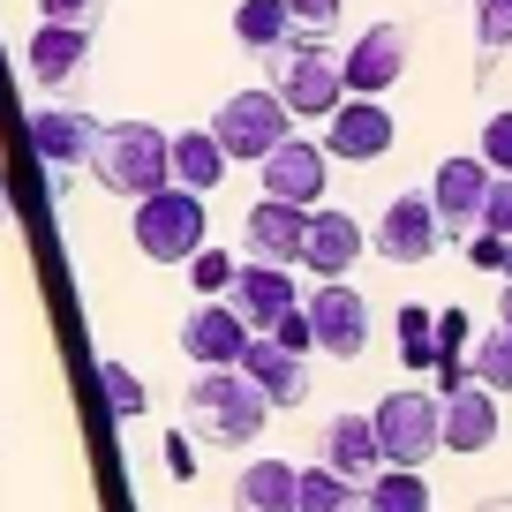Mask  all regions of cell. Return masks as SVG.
<instances>
[{
    "label": "cell",
    "mask_w": 512,
    "mask_h": 512,
    "mask_svg": "<svg viewBox=\"0 0 512 512\" xmlns=\"http://www.w3.org/2000/svg\"><path fill=\"white\" fill-rule=\"evenodd\" d=\"M91 181L106 196H151V189H166V128H151V121H98V144H91Z\"/></svg>",
    "instance_id": "obj_1"
},
{
    "label": "cell",
    "mask_w": 512,
    "mask_h": 512,
    "mask_svg": "<svg viewBox=\"0 0 512 512\" xmlns=\"http://www.w3.org/2000/svg\"><path fill=\"white\" fill-rule=\"evenodd\" d=\"M189 430L204 437V445H256L264 437V422H272V407H264V392H256L241 369H204V377L189 384Z\"/></svg>",
    "instance_id": "obj_2"
},
{
    "label": "cell",
    "mask_w": 512,
    "mask_h": 512,
    "mask_svg": "<svg viewBox=\"0 0 512 512\" xmlns=\"http://www.w3.org/2000/svg\"><path fill=\"white\" fill-rule=\"evenodd\" d=\"M211 241V219H204V196L196 189H151L136 196V249L151 256V264H189L196 249Z\"/></svg>",
    "instance_id": "obj_3"
},
{
    "label": "cell",
    "mask_w": 512,
    "mask_h": 512,
    "mask_svg": "<svg viewBox=\"0 0 512 512\" xmlns=\"http://www.w3.org/2000/svg\"><path fill=\"white\" fill-rule=\"evenodd\" d=\"M264 68H272V91H279V106L294 113V121H324V113L339 106V61L324 53V38H302L294 31L279 53H264Z\"/></svg>",
    "instance_id": "obj_4"
},
{
    "label": "cell",
    "mask_w": 512,
    "mask_h": 512,
    "mask_svg": "<svg viewBox=\"0 0 512 512\" xmlns=\"http://www.w3.org/2000/svg\"><path fill=\"white\" fill-rule=\"evenodd\" d=\"M369 437H377L384 467H430L445 452V437H437V392H384L369 407Z\"/></svg>",
    "instance_id": "obj_5"
},
{
    "label": "cell",
    "mask_w": 512,
    "mask_h": 512,
    "mask_svg": "<svg viewBox=\"0 0 512 512\" xmlns=\"http://www.w3.org/2000/svg\"><path fill=\"white\" fill-rule=\"evenodd\" d=\"M279 136H294V113L279 106V91H234L219 113H211V144H219L226 159H249L256 166Z\"/></svg>",
    "instance_id": "obj_6"
},
{
    "label": "cell",
    "mask_w": 512,
    "mask_h": 512,
    "mask_svg": "<svg viewBox=\"0 0 512 512\" xmlns=\"http://www.w3.org/2000/svg\"><path fill=\"white\" fill-rule=\"evenodd\" d=\"M302 317H309V339H317L332 362H354L369 347V302L347 287V279H317L302 294Z\"/></svg>",
    "instance_id": "obj_7"
},
{
    "label": "cell",
    "mask_w": 512,
    "mask_h": 512,
    "mask_svg": "<svg viewBox=\"0 0 512 512\" xmlns=\"http://www.w3.org/2000/svg\"><path fill=\"white\" fill-rule=\"evenodd\" d=\"M392 144H400V121H392L384 98H339V106L324 113V159H339V166L384 159Z\"/></svg>",
    "instance_id": "obj_8"
},
{
    "label": "cell",
    "mask_w": 512,
    "mask_h": 512,
    "mask_svg": "<svg viewBox=\"0 0 512 512\" xmlns=\"http://www.w3.org/2000/svg\"><path fill=\"white\" fill-rule=\"evenodd\" d=\"M407 76V23H369L347 53H339V91L347 98H384Z\"/></svg>",
    "instance_id": "obj_9"
},
{
    "label": "cell",
    "mask_w": 512,
    "mask_h": 512,
    "mask_svg": "<svg viewBox=\"0 0 512 512\" xmlns=\"http://www.w3.org/2000/svg\"><path fill=\"white\" fill-rule=\"evenodd\" d=\"M362 249H369V226L354 219V211H339V204H309L302 256H294V264H309L317 279H347L354 264H362Z\"/></svg>",
    "instance_id": "obj_10"
},
{
    "label": "cell",
    "mask_w": 512,
    "mask_h": 512,
    "mask_svg": "<svg viewBox=\"0 0 512 512\" xmlns=\"http://www.w3.org/2000/svg\"><path fill=\"white\" fill-rule=\"evenodd\" d=\"M369 249H377L384 264H430V256L445 249L430 196H392V204H384V219L369 226Z\"/></svg>",
    "instance_id": "obj_11"
},
{
    "label": "cell",
    "mask_w": 512,
    "mask_h": 512,
    "mask_svg": "<svg viewBox=\"0 0 512 512\" xmlns=\"http://www.w3.org/2000/svg\"><path fill=\"white\" fill-rule=\"evenodd\" d=\"M219 302L234 309V317L249 324V332H272V324L287 317V309L302 302V294H294V272H287V264H249V256H241Z\"/></svg>",
    "instance_id": "obj_12"
},
{
    "label": "cell",
    "mask_w": 512,
    "mask_h": 512,
    "mask_svg": "<svg viewBox=\"0 0 512 512\" xmlns=\"http://www.w3.org/2000/svg\"><path fill=\"white\" fill-rule=\"evenodd\" d=\"M422 196H430V211H437V234L460 241V234H475V219H482L490 166H482V159H437V174H430Z\"/></svg>",
    "instance_id": "obj_13"
},
{
    "label": "cell",
    "mask_w": 512,
    "mask_h": 512,
    "mask_svg": "<svg viewBox=\"0 0 512 512\" xmlns=\"http://www.w3.org/2000/svg\"><path fill=\"white\" fill-rule=\"evenodd\" d=\"M91 144H98V121L83 106H38L31 113V151L53 166V189H68V174L91 159Z\"/></svg>",
    "instance_id": "obj_14"
},
{
    "label": "cell",
    "mask_w": 512,
    "mask_h": 512,
    "mask_svg": "<svg viewBox=\"0 0 512 512\" xmlns=\"http://www.w3.org/2000/svg\"><path fill=\"white\" fill-rule=\"evenodd\" d=\"M256 174H264V196H279V204H324V144H302V136H279L264 159H256Z\"/></svg>",
    "instance_id": "obj_15"
},
{
    "label": "cell",
    "mask_w": 512,
    "mask_h": 512,
    "mask_svg": "<svg viewBox=\"0 0 512 512\" xmlns=\"http://www.w3.org/2000/svg\"><path fill=\"white\" fill-rule=\"evenodd\" d=\"M437 437H445V452H490L497 445V392H482L475 377L445 384L437 392Z\"/></svg>",
    "instance_id": "obj_16"
},
{
    "label": "cell",
    "mask_w": 512,
    "mask_h": 512,
    "mask_svg": "<svg viewBox=\"0 0 512 512\" xmlns=\"http://www.w3.org/2000/svg\"><path fill=\"white\" fill-rule=\"evenodd\" d=\"M241 377L256 384V392H264V407H302L309 400V354H287L279 347V339H264V332H249V347H241Z\"/></svg>",
    "instance_id": "obj_17"
},
{
    "label": "cell",
    "mask_w": 512,
    "mask_h": 512,
    "mask_svg": "<svg viewBox=\"0 0 512 512\" xmlns=\"http://www.w3.org/2000/svg\"><path fill=\"white\" fill-rule=\"evenodd\" d=\"M23 68H31L38 91H76L83 68H91V31H68V23H38L31 46H23Z\"/></svg>",
    "instance_id": "obj_18"
},
{
    "label": "cell",
    "mask_w": 512,
    "mask_h": 512,
    "mask_svg": "<svg viewBox=\"0 0 512 512\" xmlns=\"http://www.w3.org/2000/svg\"><path fill=\"white\" fill-rule=\"evenodd\" d=\"M241 347H249V324L226 302H196L189 317H181V354H189L196 369H234Z\"/></svg>",
    "instance_id": "obj_19"
},
{
    "label": "cell",
    "mask_w": 512,
    "mask_h": 512,
    "mask_svg": "<svg viewBox=\"0 0 512 512\" xmlns=\"http://www.w3.org/2000/svg\"><path fill=\"white\" fill-rule=\"evenodd\" d=\"M302 226H309L302 204L256 196L249 219H241V249H249V264H294V256H302Z\"/></svg>",
    "instance_id": "obj_20"
},
{
    "label": "cell",
    "mask_w": 512,
    "mask_h": 512,
    "mask_svg": "<svg viewBox=\"0 0 512 512\" xmlns=\"http://www.w3.org/2000/svg\"><path fill=\"white\" fill-rule=\"evenodd\" d=\"M317 452L324 460L317 467H332V475H347V482H369L377 475V437H369V415H332L324 422V437H317Z\"/></svg>",
    "instance_id": "obj_21"
},
{
    "label": "cell",
    "mask_w": 512,
    "mask_h": 512,
    "mask_svg": "<svg viewBox=\"0 0 512 512\" xmlns=\"http://www.w3.org/2000/svg\"><path fill=\"white\" fill-rule=\"evenodd\" d=\"M226 151L211 144V128H181V136H166V174H174V189H196V196H211L226 181Z\"/></svg>",
    "instance_id": "obj_22"
},
{
    "label": "cell",
    "mask_w": 512,
    "mask_h": 512,
    "mask_svg": "<svg viewBox=\"0 0 512 512\" xmlns=\"http://www.w3.org/2000/svg\"><path fill=\"white\" fill-rule=\"evenodd\" d=\"M234 512H294V467L287 460H249L234 475Z\"/></svg>",
    "instance_id": "obj_23"
},
{
    "label": "cell",
    "mask_w": 512,
    "mask_h": 512,
    "mask_svg": "<svg viewBox=\"0 0 512 512\" xmlns=\"http://www.w3.org/2000/svg\"><path fill=\"white\" fill-rule=\"evenodd\" d=\"M234 38H241V53H279L294 38V16H287V0H241L234 8Z\"/></svg>",
    "instance_id": "obj_24"
},
{
    "label": "cell",
    "mask_w": 512,
    "mask_h": 512,
    "mask_svg": "<svg viewBox=\"0 0 512 512\" xmlns=\"http://www.w3.org/2000/svg\"><path fill=\"white\" fill-rule=\"evenodd\" d=\"M362 512H430L422 467H377V475L362 482Z\"/></svg>",
    "instance_id": "obj_25"
},
{
    "label": "cell",
    "mask_w": 512,
    "mask_h": 512,
    "mask_svg": "<svg viewBox=\"0 0 512 512\" xmlns=\"http://www.w3.org/2000/svg\"><path fill=\"white\" fill-rule=\"evenodd\" d=\"M294 512H362V482L332 467H294Z\"/></svg>",
    "instance_id": "obj_26"
},
{
    "label": "cell",
    "mask_w": 512,
    "mask_h": 512,
    "mask_svg": "<svg viewBox=\"0 0 512 512\" xmlns=\"http://www.w3.org/2000/svg\"><path fill=\"white\" fill-rule=\"evenodd\" d=\"M460 369L482 384V392H512V324H490V332L460 354Z\"/></svg>",
    "instance_id": "obj_27"
},
{
    "label": "cell",
    "mask_w": 512,
    "mask_h": 512,
    "mask_svg": "<svg viewBox=\"0 0 512 512\" xmlns=\"http://www.w3.org/2000/svg\"><path fill=\"white\" fill-rule=\"evenodd\" d=\"M392 332H400V362L407 369H437V309L407 302L400 317H392Z\"/></svg>",
    "instance_id": "obj_28"
},
{
    "label": "cell",
    "mask_w": 512,
    "mask_h": 512,
    "mask_svg": "<svg viewBox=\"0 0 512 512\" xmlns=\"http://www.w3.org/2000/svg\"><path fill=\"white\" fill-rule=\"evenodd\" d=\"M98 392H106V407H113V415H121V422H136V415H144V407H151L144 377H136V369H128V362H98Z\"/></svg>",
    "instance_id": "obj_29"
},
{
    "label": "cell",
    "mask_w": 512,
    "mask_h": 512,
    "mask_svg": "<svg viewBox=\"0 0 512 512\" xmlns=\"http://www.w3.org/2000/svg\"><path fill=\"white\" fill-rule=\"evenodd\" d=\"M475 38H482V68L512 46V0H475Z\"/></svg>",
    "instance_id": "obj_30"
},
{
    "label": "cell",
    "mask_w": 512,
    "mask_h": 512,
    "mask_svg": "<svg viewBox=\"0 0 512 512\" xmlns=\"http://www.w3.org/2000/svg\"><path fill=\"white\" fill-rule=\"evenodd\" d=\"M226 279H234V256H226V249H211V241H204V249L189 256V287L204 294V302H219V294H226Z\"/></svg>",
    "instance_id": "obj_31"
},
{
    "label": "cell",
    "mask_w": 512,
    "mask_h": 512,
    "mask_svg": "<svg viewBox=\"0 0 512 512\" xmlns=\"http://www.w3.org/2000/svg\"><path fill=\"white\" fill-rule=\"evenodd\" d=\"M475 159L490 166V174H512V106L482 121V151H475Z\"/></svg>",
    "instance_id": "obj_32"
},
{
    "label": "cell",
    "mask_w": 512,
    "mask_h": 512,
    "mask_svg": "<svg viewBox=\"0 0 512 512\" xmlns=\"http://www.w3.org/2000/svg\"><path fill=\"white\" fill-rule=\"evenodd\" d=\"M106 0H38V23H68V31H98Z\"/></svg>",
    "instance_id": "obj_33"
},
{
    "label": "cell",
    "mask_w": 512,
    "mask_h": 512,
    "mask_svg": "<svg viewBox=\"0 0 512 512\" xmlns=\"http://www.w3.org/2000/svg\"><path fill=\"white\" fill-rule=\"evenodd\" d=\"M482 234H497V241H505L512 234V174H490V196H482Z\"/></svg>",
    "instance_id": "obj_34"
},
{
    "label": "cell",
    "mask_w": 512,
    "mask_h": 512,
    "mask_svg": "<svg viewBox=\"0 0 512 512\" xmlns=\"http://www.w3.org/2000/svg\"><path fill=\"white\" fill-rule=\"evenodd\" d=\"M287 16L302 38H332L339 31V0H287Z\"/></svg>",
    "instance_id": "obj_35"
},
{
    "label": "cell",
    "mask_w": 512,
    "mask_h": 512,
    "mask_svg": "<svg viewBox=\"0 0 512 512\" xmlns=\"http://www.w3.org/2000/svg\"><path fill=\"white\" fill-rule=\"evenodd\" d=\"M264 339H279L287 354H317V339H309V317H302V302H294V309H287V317H279Z\"/></svg>",
    "instance_id": "obj_36"
},
{
    "label": "cell",
    "mask_w": 512,
    "mask_h": 512,
    "mask_svg": "<svg viewBox=\"0 0 512 512\" xmlns=\"http://www.w3.org/2000/svg\"><path fill=\"white\" fill-rule=\"evenodd\" d=\"M497 256H505V241H497V234H467V264H482V272H497Z\"/></svg>",
    "instance_id": "obj_37"
},
{
    "label": "cell",
    "mask_w": 512,
    "mask_h": 512,
    "mask_svg": "<svg viewBox=\"0 0 512 512\" xmlns=\"http://www.w3.org/2000/svg\"><path fill=\"white\" fill-rule=\"evenodd\" d=\"M166 467H174V475H181V482H189V475H196V452H189V437H166Z\"/></svg>",
    "instance_id": "obj_38"
},
{
    "label": "cell",
    "mask_w": 512,
    "mask_h": 512,
    "mask_svg": "<svg viewBox=\"0 0 512 512\" xmlns=\"http://www.w3.org/2000/svg\"><path fill=\"white\" fill-rule=\"evenodd\" d=\"M497 272H505V287H512V234H505V256H497Z\"/></svg>",
    "instance_id": "obj_39"
},
{
    "label": "cell",
    "mask_w": 512,
    "mask_h": 512,
    "mask_svg": "<svg viewBox=\"0 0 512 512\" xmlns=\"http://www.w3.org/2000/svg\"><path fill=\"white\" fill-rule=\"evenodd\" d=\"M497 324H512V287H505V302H497Z\"/></svg>",
    "instance_id": "obj_40"
},
{
    "label": "cell",
    "mask_w": 512,
    "mask_h": 512,
    "mask_svg": "<svg viewBox=\"0 0 512 512\" xmlns=\"http://www.w3.org/2000/svg\"><path fill=\"white\" fill-rule=\"evenodd\" d=\"M475 512H512V497H490V505H475Z\"/></svg>",
    "instance_id": "obj_41"
},
{
    "label": "cell",
    "mask_w": 512,
    "mask_h": 512,
    "mask_svg": "<svg viewBox=\"0 0 512 512\" xmlns=\"http://www.w3.org/2000/svg\"><path fill=\"white\" fill-rule=\"evenodd\" d=\"M0 226H8V196H0Z\"/></svg>",
    "instance_id": "obj_42"
}]
</instances>
